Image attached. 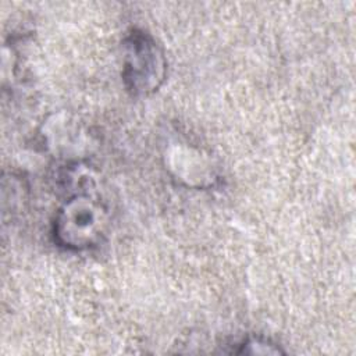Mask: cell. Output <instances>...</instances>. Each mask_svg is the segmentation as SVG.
Segmentation results:
<instances>
[{
  "label": "cell",
  "mask_w": 356,
  "mask_h": 356,
  "mask_svg": "<svg viewBox=\"0 0 356 356\" xmlns=\"http://www.w3.org/2000/svg\"><path fill=\"white\" fill-rule=\"evenodd\" d=\"M110 224L108 209L89 192H75L57 209L51 222V236L57 246L83 252L97 248Z\"/></svg>",
  "instance_id": "6da1fadb"
},
{
  "label": "cell",
  "mask_w": 356,
  "mask_h": 356,
  "mask_svg": "<svg viewBox=\"0 0 356 356\" xmlns=\"http://www.w3.org/2000/svg\"><path fill=\"white\" fill-rule=\"evenodd\" d=\"M124 86L132 96H149L167 78V57L156 38L140 28H132L122 40Z\"/></svg>",
  "instance_id": "7a4b0ae2"
},
{
  "label": "cell",
  "mask_w": 356,
  "mask_h": 356,
  "mask_svg": "<svg viewBox=\"0 0 356 356\" xmlns=\"http://www.w3.org/2000/svg\"><path fill=\"white\" fill-rule=\"evenodd\" d=\"M236 350V353H250V355H270V353H282V350L275 346L268 339L260 337H249L246 338Z\"/></svg>",
  "instance_id": "3957f363"
}]
</instances>
